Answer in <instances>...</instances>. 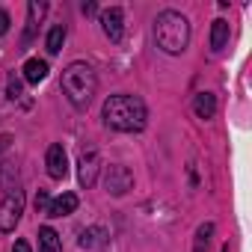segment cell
Returning <instances> with one entry per match:
<instances>
[{
  "instance_id": "obj_11",
  "label": "cell",
  "mask_w": 252,
  "mask_h": 252,
  "mask_svg": "<svg viewBox=\"0 0 252 252\" xmlns=\"http://www.w3.org/2000/svg\"><path fill=\"white\" fill-rule=\"evenodd\" d=\"M193 110H196V116L199 119H214L217 116V95L214 92H199L196 95V101H193Z\"/></svg>"
},
{
  "instance_id": "obj_9",
  "label": "cell",
  "mask_w": 252,
  "mask_h": 252,
  "mask_svg": "<svg viewBox=\"0 0 252 252\" xmlns=\"http://www.w3.org/2000/svg\"><path fill=\"white\" fill-rule=\"evenodd\" d=\"M77 205H80V199H77L74 193H63V196L51 199V205H48V217H54V220L68 217V214H74V211H77Z\"/></svg>"
},
{
  "instance_id": "obj_22",
  "label": "cell",
  "mask_w": 252,
  "mask_h": 252,
  "mask_svg": "<svg viewBox=\"0 0 252 252\" xmlns=\"http://www.w3.org/2000/svg\"><path fill=\"white\" fill-rule=\"evenodd\" d=\"M220 252H228V243H225V246H222V249H220Z\"/></svg>"
},
{
  "instance_id": "obj_19",
  "label": "cell",
  "mask_w": 252,
  "mask_h": 252,
  "mask_svg": "<svg viewBox=\"0 0 252 252\" xmlns=\"http://www.w3.org/2000/svg\"><path fill=\"white\" fill-rule=\"evenodd\" d=\"M6 33H9V12L0 9V36H6Z\"/></svg>"
},
{
  "instance_id": "obj_10",
  "label": "cell",
  "mask_w": 252,
  "mask_h": 252,
  "mask_svg": "<svg viewBox=\"0 0 252 252\" xmlns=\"http://www.w3.org/2000/svg\"><path fill=\"white\" fill-rule=\"evenodd\" d=\"M45 12H48V3H45V0H33V3L27 6V33H24V45L36 36V27H39V21L45 18Z\"/></svg>"
},
{
  "instance_id": "obj_12",
  "label": "cell",
  "mask_w": 252,
  "mask_h": 252,
  "mask_svg": "<svg viewBox=\"0 0 252 252\" xmlns=\"http://www.w3.org/2000/svg\"><path fill=\"white\" fill-rule=\"evenodd\" d=\"M225 45H228V21H225V18H217V21L211 24V51L220 54Z\"/></svg>"
},
{
  "instance_id": "obj_3",
  "label": "cell",
  "mask_w": 252,
  "mask_h": 252,
  "mask_svg": "<svg viewBox=\"0 0 252 252\" xmlns=\"http://www.w3.org/2000/svg\"><path fill=\"white\" fill-rule=\"evenodd\" d=\"M63 92H65V98L71 101V107L74 110H86L89 104H92V95H95V89H98V77H95V68L89 65V63H71V65H65V71H63Z\"/></svg>"
},
{
  "instance_id": "obj_16",
  "label": "cell",
  "mask_w": 252,
  "mask_h": 252,
  "mask_svg": "<svg viewBox=\"0 0 252 252\" xmlns=\"http://www.w3.org/2000/svg\"><path fill=\"white\" fill-rule=\"evenodd\" d=\"M63 42H65V27L63 24L51 27V33H48V54H60L63 51Z\"/></svg>"
},
{
  "instance_id": "obj_6",
  "label": "cell",
  "mask_w": 252,
  "mask_h": 252,
  "mask_svg": "<svg viewBox=\"0 0 252 252\" xmlns=\"http://www.w3.org/2000/svg\"><path fill=\"white\" fill-rule=\"evenodd\" d=\"M98 169H101V158H98V152L92 149V152H83L80 155V163H77V181H80V187H92L95 184V178H98Z\"/></svg>"
},
{
  "instance_id": "obj_14",
  "label": "cell",
  "mask_w": 252,
  "mask_h": 252,
  "mask_svg": "<svg viewBox=\"0 0 252 252\" xmlns=\"http://www.w3.org/2000/svg\"><path fill=\"white\" fill-rule=\"evenodd\" d=\"M211 237H214V222H202V225L196 228L193 252H208V246H211Z\"/></svg>"
},
{
  "instance_id": "obj_5",
  "label": "cell",
  "mask_w": 252,
  "mask_h": 252,
  "mask_svg": "<svg viewBox=\"0 0 252 252\" xmlns=\"http://www.w3.org/2000/svg\"><path fill=\"white\" fill-rule=\"evenodd\" d=\"M104 187H107V193H113V196H125V193L134 187L131 169L122 166V163H110L107 172H104Z\"/></svg>"
},
{
  "instance_id": "obj_1",
  "label": "cell",
  "mask_w": 252,
  "mask_h": 252,
  "mask_svg": "<svg viewBox=\"0 0 252 252\" xmlns=\"http://www.w3.org/2000/svg\"><path fill=\"white\" fill-rule=\"evenodd\" d=\"M104 125L113 131H122V134H137L146 128L149 122V110L143 104V98L137 95H128V92H119V95H110L104 101Z\"/></svg>"
},
{
  "instance_id": "obj_21",
  "label": "cell",
  "mask_w": 252,
  "mask_h": 252,
  "mask_svg": "<svg viewBox=\"0 0 252 252\" xmlns=\"http://www.w3.org/2000/svg\"><path fill=\"white\" fill-rule=\"evenodd\" d=\"M95 9H98V6H95V3H83V15H92V12H95Z\"/></svg>"
},
{
  "instance_id": "obj_2",
  "label": "cell",
  "mask_w": 252,
  "mask_h": 252,
  "mask_svg": "<svg viewBox=\"0 0 252 252\" xmlns=\"http://www.w3.org/2000/svg\"><path fill=\"white\" fill-rule=\"evenodd\" d=\"M155 39H158V48L163 54L178 57L190 45V21L175 9H163L155 21Z\"/></svg>"
},
{
  "instance_id": "obj_20",
  "label": "cell",
  "mask_w": 252,
  "mask_h": 252,
  "mask_svg": "<svg viewBox=\"0 0 252 252\" xmlns=\"http://www.w3.org/2000/svg\"><path fill=\"white\" fill-rule=\"evenodd\" d=\"M12 252H30V243H27V240H15Z\"/></svg>"
},
{
  "instance_id": "obj_8",
  "label": "cell",
  "mask_w": 252,
  "mask_h": 252,
  "mask_svg": "<svg viewBox=\"0 0 252 252\" xmlns=\"http://www.w3.org/2000/svg\"><path fill=\"white\" fill-rule=\"evenodd\" d=\"M122 21L125 18H122V9L119 6H110V9L101 12V30H104V36L110 42H122V36H125V24Z\"/></svg>"
},
{
  "instance_id": "obj_15",
  "label": "cell",
  "mask_w": 252,
  "mask_h": 252,
  "mask_svg": "<svg viewBox=\"0 0 252 252\" xmlns=\"http://www.w3.org/2000/svg\"><path fill=\"white\" fill-rule=\"evenodd\" d=\"M39 243H42V252H60V234L51 225L39 228Z\"/></svg>"
},
{
  "instance_id": "obj_4",
  "label": "cell",
  "mask_w": 252,
  "mask_h": 252,
  "mask_svg": "<svg viewBox=\"0 0 252 252\" xmlns=\"http://www.w3.org/2000/svg\"><path fill=\"white\" fill-rule=\"evenodd\" d=\"M21 214H24V193L15 190L0 202V231H6V234L15 231V225L21 222Z\"/></svg>"
},
{
  "instance_id": "obj_7",
  "label": "cell",
  "mask_w": 252,
  "mask_h": 252,
  "mask_svg": "<svg viewBox=\"0 0 252 252\" xmlns=\"http://www.w3.org/2000/svg\"><path fill=\"white\" fill-rule=\"evenodd\" d=\"M45 166H48V175H51L54 181H63V178L68 175V158H65V149H63L60 143H54V146L48 149Z\"/></svg>"
},
{
  "instance_id": "obj_17",
  "label": "cell",
  "mask_w": 252,
  "mask_h": 252,
  "mask_svg": "<svg viewBox=\"0 0 252 252\" xmlns=\"http://www.w3.org/2000/svg\"><path fill=\"white\" fill-rule=\"evenodd\" d=\"M6 95H9L12 101H18V98H21V80H18L15 74H9V83H6Z\"/></svg>"
},
{
  "instance_id": "obj_18",
  "label": "cell",
  "mask_w": 252,
  "mask_h": 252,
  "mask_svg": "<svg viewBox=\"0 0 252 252\" xmlns=\"http://www.w3.org/2000/svg\"><path fill=\"white\" fill-rule=\"evenodd\" d=\"M48 205H51V196H48L45 190H39V196H36V211H45V214H48Z\"/></svg>"
},
{
  "instance_id": "obj_13",
  "label": "cell",
  "mask_w": 252,
  "mask_h": 252,
  "mask_svg": "<svg viewBox=\"0 0 252 252\" xmlns=\"http://www.w3.org/2000/svg\"><path fill=\"white\" fill-rule=\"evenodd\" d=\"M24 80L27 83H39V80H45L48 77V63L45 60H39V57H33V60H27L24 63Z\"/></svg>"
}]
</instances>
